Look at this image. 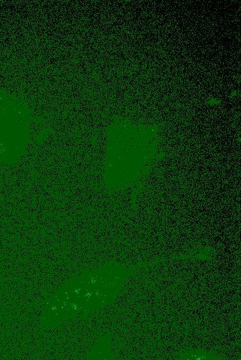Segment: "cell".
<instances>
[{
    "label": "cell",
    "mask_w": 241,
    "mask_h": 360,
    "mask_svg": "<svg viewBox=\"0 0 241 360\" xmlns=\"http://www.w3.org/2000/svg\"><path fill=\"white\" fill-rule=\"evenodd\" d=\"M26 117L18 100L0 94V161L17 158L26 138Z\"/></svg>",
    "instance_id": "cell-1"
}]
</instances>
